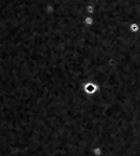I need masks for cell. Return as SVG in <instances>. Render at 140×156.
Wrapping results in <instances>:
<instances>
[{"label":"cell","mask_w":140,"mask_h":156,"mask_svg":"<svg viewBox=\"0 0 140 156\" xmlns=\"http://www.w3.org/2000/svg\"><path fill=\"white\" fill-rule=\"evenodd\" d=\"M129 29H130V31H131L132 34H138L139 30H140V27H139V25H138L137 23H131L130 24V26H129Z\"/></svg>","instance_id":"cell-1"}]
</instances>
